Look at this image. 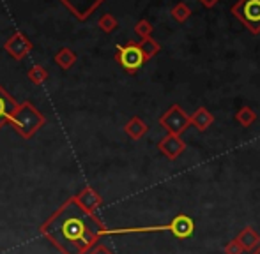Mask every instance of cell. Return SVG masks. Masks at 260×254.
<instances>
[{"mask_svg": "<svg viewBox=\"0 0 260 254\" xmlns=\"http://www.w3.org/2000/svg\"><path fill=\"white\" fill-rule=\"evenodd\" d=\"M212 122H214V115H212L211 111H209L207 108H204V106L197 108L195 113L189 115V124L195 125L197 129L200 131V133L207 131L209 127L212 125Z\"/></svg>", "mask_w": 260, "mask_h": 254, "instance_id": "obj_13", "label": "cell"}, {"mask_svg": "<svg viewBox=\"0 0 260 254\" xmlns=\"http://www.w3.org/2000/svg\"><path fill=\"white\" fill-rule=\"evenodd\" d=\"M76 20L85 21L98 11L105 0H58Z\"/></svg>", "mask_w": 260, "mask_h": 254, "instance_id": "obj_6", "label": "cell"}, {"mask_svg": "<svg viewBox=\"0 0 260 254\" xmlns=\"http://www.w3.org/2000/svg\"><path fill=\"white\" fill-rule=\"evenodd\" d=\"M223 252H225V254H243L244 251H243V247H241L239 242L234 238V240H230L229 244L223 247Z\"/></svg>", "mask_w": 260, "mask_h": 254, "instance_id": "obj_22", "label": "cell"}, {"mask_svg": "<svg viewBox=\"0 0 260 254\" xmlns=\"http://www.w3.org/2000/svg\"><path fill=\"white\" fill-rule=\"evenodd\" d=\"M147 131H149V125L145 124L140 117H131L129 120L126 122V125H124V133L135 141L142 140V138L147 134Z\"/></svg>", "mask_w": 260, "mask_h": 254, "instance_id": "obj_14", "label": "cell"}, {"mask_svg": "<svg viewBox=\"0 0 260 254\" xmlns=\"http://www.w3.org/2000/svg\"><path fill=\"white\" fill-rule=\"evenodd\" d=\"M115 60L119 62L120 67L129 74H137L140 67L145 64L144 55H142L140 48L137 43H127V45H117Z\"/></svg>", "mask_w": 260, "mask_h": 254, "instance_id": "obj_4", "label": "cell"}, {"mask_svg": "<svg viewBox=\"0 0 260 254\" xmlns=\"http://www.w3.org/2000/svg\"><path fill=\"white\" fill-rule=\"evenodd\" d=\"M251 254H260V244H258L257 249H253V251H251Z\"/></svg>", "mask_w": 260, "mask_h": 254, "instance_id": "obj_25", "label": "cell"}, {"mask_svg": "<svg viewBox=\"0 0 260 254\" xmlns=\"http://www.w3.org/2000/svg\"><path fill=\"white\" fill-rule=\"evenodd\" d=\"M172 18H174L177 23H184L189 16H191V9L188 7V4L184 2H179L177 6L172 7Z\"/></svg>", "mask_w": 260, "mask_h": 254, "instance_id": "obj_19", "label": "cell"}, {"mask_svg": "<svg viewBox=\"0 0 260 254\" xmlns=\"http://www.w3.org/2000/svg\"><path fill=\"white\" fill-rule=\"evenodd\" d=\"M170 226H172L170 233L177 238H188V237H191L193 231H195V223H193L191 217L186 216V214H179L177 217H174Z\"/></svg>", "mask_w": 260, "mask_h": 254, "instance_id": "obj_10", "label": "cell"}, {"mask_svg": "<svg viewBox=\"0 0 260 254\" xmlns=\"http://www.w3.org/2000/svg\"><path fill=\"white\" fill-rule=\"evenodd\" d=\"M7 124L13 127L14 133L20 134L23 140H30L32 136L39 133L41 127H45L46 118L30 101H23V103H18L16 110L13 111Z\"/></svg>", "mask_w": 260, "mask_h": 254, "instance_id": "obj_2", "label": "cell"}, {"mask_svg": "<svg viewBox=\"0 0 260 254\" xmlns=\"http://www.w3.org/2000/svg\"><path fill=\"white\" fill-rule=\"evenodd\" d=\"M73 198L76 199V203H78L83 210H87V212H90V214H96L98 210H100V206L103 205L101 194L90 186L83 187V189L80 191L78 194L73 196Z\"/></svg>", "mask_w": 260, "mask_h": 254, "instance_id": "obj_9", "label": "cell"}, {"mask_svg": "<svg viewBox=\"0 0 260 254\" xmlns=\"http://www.w3.org/2000/svg\"><path fill=\"white\" fill-rule=\"evenodd\" d=\"M137 45H138V48H140L142 55H144V60H145V62H149L151 59H154L157 53H159V50H161L159 43H157L156 39H152V37L142 39V41H140V43H137Z\"/></svg>", "mask_w": 260, "mask_h": 254, "instance_id": "obj_16", "label": "cell"}, {"mask_svg": "<svg viewBox=\"0 0 260 254\" xmlns=\"http://www.w3.org/2000/svg\"><path fill=\"white\" fill-rule=\"evenodd\" d=\"M152 32H154V27L149 20H140L137 25H135V34L140 39L145 37H152Z\"/></svg>", "mask_w": 260, "mask_h": 254, "instance_id": "obj_21", "label": "cell"}, {"mask_svg": "<svg viewBox=\"0 0 260 254\" xmlns=\"http://www.w3.org/2000/svg\"><path fill=\"white\" fill-rule=\"evenodd\" d=\"M55 64L58 65L60 69H64V71H69V69L73 67V65L76 64V60H78V57H76V53L73 52L71 48H68V46H64L62 50H58L57 55L53 57Z\"/></svg>", "mask_w": 260, "mask_h": 254, "instance_id": "obj_15", "label": "cell"}, {"mask_svg": "<svg viewBox=\"0 0 260 254\" xmlns=\"http://www.w3.org/2000/svg\"><path fill=\"white\" fill-rule=\"evenodd\" d=\"M157 150L168 159V161H175L179 155L184 154L186 150V141L181 136H175V134H167L165 138H161L157 141Z\"/></svg>", "mask_w": 260, "mask_h": 254, "instance_id": "obj_8", "label": "cell"}, {"mask_svg": "<svg viewBox=\"0 0 260 254\" xmlns=\"http://www.w3.org/2000/svg\"><path fill=\"white\" fill-rule=\"evenodd\" d=\"M106 226L96 216L69 198L39 226V233L60 254H87L101 237H105Z\"/></svg>", "mask_w": 260, "mask_h": 254, "instance_id": "obj_1", "label": "cell"}, {"mask_svg": "<svg viewBox=\"0 0 260 254\" xmlns=\"http://www.w3.org/2000/svg\"><path fill=\"white\" fill-rule=\"evenodd\" d=\"M200 4H202L204 7H207V9H211V7H214L216 4L219 2V0H199Z\"/></svg>", "mask_w": 260, "mask_h": 254, "instance_id": "obj_24", "label": "cell"}, {"mask_svg": "<svg viewBox=\"0 0 260 254\" xmlns=\"http://www.w3.org/2000/svg\"><path fill=\"white\" fill-rule=\"evenodd\" d=\"M87 254H115L112 251V249L108 247V245H105V244H96L92 249H90Z\"/></svg>", "mask_w": 260, "mask_h": 254, "instance_id": "obj_23", "label": "cell"}, {"mask_svg": "<svg viewBox=\"0 0 260 254\" xmlns=\"http://www.w3.org/2000/svg\"><path fill=\"white\" fill-rule=\"evenodd\" d=\"M18 103L14 101V97L0 85V129L7 124L9 117L13 115V111L16 110Z\"/></svg>", "mask_w": 260, "mask_h": 254, "instance_id": "obj_11", "label": "cell"}, {"mask_svg": "<svg viewBox=\"0 0 260 254\" xmlns=\"http://www.w3.org/2000/svg\"><path fill=\"white\" fill-rule=\"evenodd\" d=\"M32 48H34V46H32L30 39L20 30L14 32V34L4 43V50H6L14 60H23L25 57L32 52Z\"/></svg>", "mask_w": 260, "mask_h": 254, "instance_id": "obj_7", "label": "cell"}, {"mask_svg": "<svg viewBox=\"0 0 260 254\" xmlns=\"http://www.w3.org/2000/svg\"><path fill=\"white\" fill-rule=\"evenodd\" d=\"M255 120H257V113H255V110H253V108H250V106L239 108V111L236 113V122L239 125H243V127L253 125Z\"/></svg>", "mask_w": 260, "mask_h": 254, "instance_id": "obj_17", "label": "cell"}, {"mask_svg": "<svg viewBox=\"0 0 260 254\" xmlns=\"http://www.w3.org/2000/svg\"><path fill=\"white\" fill-rule=\"evenodd\" d=\"M236 240L241 244L243 251L251 252L253 249L258 247V244H260V235L251 226H244L243 230H241V233L236 237Z\"/></svg>", "mask_w": 260, "mask_h": 254, "instance_id": "obj_12", "label": "cell"}, {"mask_svg": "<svg viewBox=\"0 0 260 254\" xmlns=\"http://www.w3.org/2000/svg\"><path fill=\"white\" fill-rule=\"evenodd\" d=\"M159 125L168 131V134L181 136L189 125V115L179 104H172L167 111L159 117Z\"/></svg>", "mask_w": 260, "mask_h": 254, "instance_id": "obj_5", "label": "cell"}, {"mask_svg": "<svg viewBox=\"0 0 260 254\" xmlns=\"http://www.w3.org/2000/svg\"><path fill=\"white\" fill-rule=\"evenodd\" d=\"M232 14L251 34H260V0H239L232 6Z\"/></svg>", "mask_w": 260, "mask_h": 254, "instance_id": "obj_3", "label": "cell"}, {"mask_svg": "<svg viewBox=\"0 0 260 254\" xmlns=\"http://www.w3.org/2000/svg\"><path fill=\"white\" fill-rule=\"evenodd\" d=\"M98 27H100L105 34H112V32L119 27V21H117V18L113 16V14L106 13L100 18V20H98Z\"/></svg>", "mask_w": 260, "mask_h": 254, "instance_id": "obj_20", "label": "cell"}, {"mask_svg": "<svg viewBox=\"0 0 260 254\" xmlns=\"http://www.w3.org/2000/svg\"><path fill=\"white\" fill-rule=\"evenodd\" d=\"M28 79H30L34 85H43V83L48 79V71H46L43 65H39V64H36V65H32L30 69H28Z\"/></svg>", "mask_w": 260, "mask_h": 254, "instance_id": "obj_18", "label": "cell"}]
</instances>
